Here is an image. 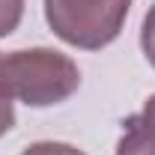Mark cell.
Here are the masks:
<instances>
[{"label": "cell", "mask_w": 155, "mask_h": 155, "mask_svg": "<svg viewBox=\"0 0 155 155\" xmlns=\"http://www.w3.org/2000/svg\"><path fill=\"white\" fill-rule=\"evenodd\" d=\"M12 125H15V107H12V98L0 90V137L6 134Z\"/></svg>", "instance_id": "obj_7"}, {"label": "cell", "mask_w": 155, "mask_h": 155, "mask_svg": "<svg viewBox=\"0 0 155 155\" xmlns=\"http://www.w3.org/2000/svg\"><path fill=\"white\" fill-rule=\"evenodd\" d=\"M131 0H45V21L66 45L98 51L119 36Z\"/></svg>", "instance_id": "obj_2"}, {"label": "cell", "mask_w": 155, "mask_h": 155, "mask_svg": "<svg viewBox=\"0 0 155 155\" xmlns=\"http://www.w3.org/2000/svg\"><path fill=\"white\" fill-rule=\"evenodd\" d=\"M140 48H143V57L149 60V66L155 69V6L146 12L143 27H140Z\"/></svg>", "instance_id": "obj_5"}, {"label": "cell", "mask_w": 155, "mask_h": 155, "mask_svg": "<svg viewBox=\"0 0 155 155\" xmlns=\"http://www.w3.org/2000/svg\"><path fill=\"white\" fill-rule=\"evenodd\" d=\"M21 155H84L81 149L69 146V143H54V140H42V143H33L27 146Z\"/></svg>", "instance_id": "obj_6"}, {"label": "cell", "mask_w": 155, "mask_h": 155, "mask_svg": "<svg viewBox=\"0 0 155 155\" xmlns=\"http://www.w3.org/2000/svg\"><path fill=\"white\" fill-rule=\"evenodd\" d=\"M116 155H155V96L143 104L140 114L122 122Z\"/></svg>", "instance_id": "obj_3"}, {"label": "cell", "mask_w": 155, "mask_h": 155, "mask_svg": "<svg viewBox=\"0 0 155 155\" xmlns=\"http://www.w3.org/2000/svg\"><path fill=\"white\" fill-rule=\"evenodd\" d=\"M81 87V72L72 57L51 48H27L0 54V90L30 107L60 104Z\"/></svg>", "instance_id": "obj_1"}, {"label": "cell", "mask_w": 155, "mask_h": 155, "mask_svg": "<svg viewBox=\"0 0 155 155\" xmlns=\"http://www.w3.org/2000/svg\"><path fill=\"white\" fill-rule=\"evenodd\" d=\"M24 15V0H0V39L9 36L21 24Z\"/></svg>", "instance_id": "obj_4"}]
</instances>
